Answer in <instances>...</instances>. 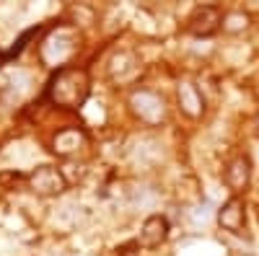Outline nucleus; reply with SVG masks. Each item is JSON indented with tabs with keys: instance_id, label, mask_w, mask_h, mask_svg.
Returning <instances> with one entry per match:
<instances>
[{
	"instance_id": "8",
	"label": "nucleus",
	"mask_w": 259,
	"mask_h": 256,
	"mask_svg": "<svg viewBox=\"0 0 259 256\" xmlns=\"http://www.w3.org/2000/svg\"><path fill=\"white\" fill-rule=\"evenodd\" d=\"M177 98H179V106H182V112L192 119H197L202 117L205 112V98L202 93L197 91V85H192V83H182L179 88H177Z\"/></svg>"
},
{
	"instance_id": "5",
	"label": "nucleus",
	"mask_w": 259,
	"mask_h": 256,
	"mask_svg": "<svg viewBox=\"0 0 259 256\" xmlns=\"http://www.w3.org/2000/svg\"><path fill=\"white\" fill-rule=\"evenodd\" d=\"M244 223H246V204L239 197H231L221 210H218V225L228 233H244Z\"/></svg>"
},
{
	"instance_id": "4",
	"label": "nucleus",
	"mask_w": 259,
	"mask_h": 256,
	"mask_svg": "<svg viewBox=\"0 0 259 256\" xmlns=\"http://www.w3.org/2000/svg\"><path fill=\"white\" fill-rule=\"evenodd\" d=\"M221 24H223V18H221V11L215 6H197L187 21V29L194 36H210V34L218 31Z\"/></svg>"
},
{
	"instance_id": "2",
	"label": "nucleus",
	"mask_w": 259,
	"mask_h": 256,
	"mask_svg": "<svg viewBox=\"0 0 259 256\" xmlns=\"http://www.w3.org/2000/svg\"><path fill=\"white\" fill-rule=\"evenodd\" d=\"M130 106H133V112L148 124H158L166 117L163 98L153 91H135L130 96Z\"/></svg>"
},
{
	"instance_id": "13",
	"label": "nucleus",
	"mask_w": 259,
	"mask_h": 256,
	"mask_svg": "<svg viewBox=\"0 0 259 256\" xmlns=\"http://www.w3.org/2000/svg\"><path fill=\"white\" fill-rule=\"evenodd\" d=\"M153 202H156V197L150 194L148 186H135L133 189V197H130V204H133V207H148Z\"/></svg>"
},
{
	"instance_id": "6",
	"label": "nucleus",
	"mask_w": 259,
	"mask_h": 256,
	"mask_svg": "<svg viewBox=\"0 0 259 256\" xmlns=\"http://www.w3.org/2000/svg\"><path fill=\"white\" fill-rule=\"evenodd\" d=\"M70 52H73V39L65 34V31L52 34L45 41V47H41V57H45V62H47L50 68H57L62 60H68Z\"/></svg>"
},
{
	"instance_id": "1",
	"label": "nucleus",
	"mask_w": 259,
	"mask_h": 256,
	"mask_svg": "<svg viewBox=\"0 0 259 256\" xmlns=\"http://www.w3.org/2000/svg\"><path fill=\"white\" fill-rule=\"evenodd\" d=\"M89 75L83 70H73V68H60L52 80L47 83V98L57 106H68V109H75L80 106L85 98H89Z\"/></svg>"
},
{
	"instance_id": "12",
	"label": "nucleus",
	"mask_w": 259,
	"mask_h": 256,
	"mask_svg": "<svg viewBox=\"0 0 259 256\" xmlns=\"http://www.w3.org/2000/svg\"><path fill=\"white\" fill-rule=\"evenodd\" d=\"M246 26H249V16L241 13V11H233V13H228V16L223 18V29H226L228 34H239V31H244Z\"/></svg>"
},
{
	"instance_id": "15",
	"label": "nucleus",
	"mask_w": 259,
	"mask_h": 256,
	"mask_svg": "<svg viewBox=\"0 0 259 256\" xmlns=\"http://www.w3.org/2000/svg\"><path fill=\"white\" fill-rule=\"evenodd\" d=\"M36 34H39V26H36V29H29V31H24V36H21V39L16 41V44H13V47H11L8 52H3V60H8V57H16V55H18L21 49L26 47V41H29L31 36H36Z\"/></svg>"
},
{
	"instance_id": "9",
	"label": "nucleus",
	"mask_w": 259,
	"mask_h": 256,
	"mask_svg": "<svg viewBox=\"0 0 259 256\" xmlns=\"http://www.w3.org/2000/svg\"><path fill=\"white\" fill-rule=\"evenodd\" d=\"M249 179H251V161L239 156V158H233L226 168V184L233 189V191H241L249 186Z\"/></svg>"
},
{
	"instance_id": "3",
	"label": "nucleus",
	"mask_w": 259,
	"mask_h": 256,
	"mask_svg": "<svg viewBox=\"0 0 259 256\" xmlns=\"http://www.w3.org/2000/svg\"><path fill=\"white\" fill-rule=\"evenodd\" d=\"M29 184H31V189L36 191V194H41V197L60 194V191L68 186V181H65V176H62V171L60 168H52V166L36 168L34 174L29 176Z\"/></svg>"
},
{
	"instance_id": "7",
	"label": "nucleus",
	"mask_w": 259,
	"mask_h": 256,
	"mask_svg": "<svg viewBox=\"0 0 259 256\" xmlns=\"http://www.w3.org/2000/svg\"><path fill=\"white\" fill-rule=\"evenodd\" d=\"M168 238V220L163 215H150L143 228H140V236H138V243L145 246V248H156L161 246L163 241Z\"/></svg>"
},
{
	"instance_id": "10",
	"label": "nucleus",
	"mask_w": 259,
	"mask_h": 256,
	"mask_svg": "<svg viewBox=\"0 0 259 256\" xmlns=\"http://www.w3.org/2000/svg\"><path fill=\"white\" fill-rule=\"evenodd\" d=\"M80 145H83V135L78 130H62L55 135V153L60 156H70L80 150Z\"/></svg>"
},
{
	"instance_id": "11",
	"label": "nucleus",
	"mask_w": 259,
	"mask_h": 256,
	"mask_svg": "<svg viewBox=\"0 0 259 256\" xmlns=\"http://www.w3.org/2000/svg\"><path fill=\"white\" fill-rule=\"evenodd\" d=\"M135 73H138V65H135V57H133V55L122 52V55H117V57L112 60V78L127 80V78H133Z\"/></svg>"
},
{
	"instance_id": "14",
	"label": "nucleus",
	"mask_w": 259,
	"mask_h": 256,
	"mask_svg": "<svg viewBox=\"0 0 259 256\" xmlns=\"http://www.w3.org/2000/svg\"><path fill=\"white\" fill-rule=\"evenodd\" d=\"M210 218H212V207L207 204V202H202V204H197L192 212H189V220L194 223V225H205V223H210Z\"/></svg>"
}]
</instances>
